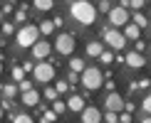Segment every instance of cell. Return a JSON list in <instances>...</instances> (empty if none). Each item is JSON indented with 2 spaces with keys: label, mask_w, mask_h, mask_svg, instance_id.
Listing matches in <instances>:
<instances>
[{
  "label": "cell",
  "mask_w": 151,
  "mask_h": 123,
  "mask_svg": "<svg viewBox=\"0 0 151 123\" xmlns=\"http://www.w3.org/2000/svg\"><path fill=\"white\" fill-rule=\"evenodd\" d=\"M70 15H72V20H77L79 25H92L97 20V8H94L89 0H74L70 5Z\"/></svg>",
  "instance_id": "cell-1"
},
{
  "label": "cell",
  "mask_w": 151,
  "mask_h": 123,
  "mask_svg": "<svg viewBox=\"0 0 151 123\" xmlns=\"http://www.w3.org/2000/svg\"><path fill=\"white\" fill-rule=\"evenodd\" d=\"M40 27H35V25H22L20 30H17V35H15V42H17V47H35L37 42H40Z\"/></svg>",
  "instance_id": "cell-2"
},
{
  "label": "cell",
  "mask_w": 151,
  "mask_h": 123,
  "mask_svg": "<svg viewBox=\"0 0 151 123\" xmlns=\"http://www.w3.org/2000/svg\"><path fill=\"white\" fill-rule=\"evenodd\" d=\"M102 84H104V76H102V71H99L97 66H87V69L82 71V86H84L87 91H97Z\"/></svg>",
  "instance_id": "cell-3"
},
{
  "label": "cell",
  "mask_w": 151,
  "mask_h": 123,
  "mask_svg": "<svg viewBox=\"0 0 151 123\" xmlns=\"http://www.w3.org/2000/svg\"><path fill=\"white\" fill-rule=\"evenodd\" d=\"M32 76H35V81H40V84H50L55 79V66L50 64V62H40V64L35 66Z\"/></svg>",
  "instance_id": "cell-4"
},
{
  "label": "cell",
  "mask_w": 151,
  "mask_h": 123,
  "mask_svg": "<svg viewBox=\"0 0 151 123\" xmlns=\"http://www.w3.org/2000/svg\"><path fill=\"white\" fill-rule=\"evenodd\" d=\"M104 42H106L111 49H116V52H119V49H124V45H127V37L119 32L116 27H106V30H104Z\"/></svg>",
  "instance_id": "cell-5"
},
{
  "label": "cell",
  "mask_w": 151,
  "mask_h": 123,
  "mask_svg": "<svg viewBox=\"0 0 151 123\" xmlns=\"http://www.w3.org/2000/svg\"><path fill=\"white\" fill-rule=\"evenodd\" d=\"M55 49H57L60 54H72L74 52V35H70V32H60L57 35V40H55Z\"/></svg>",
  "instance_id": "cell-6"
},
{
  "label": "cell",
  "mask_w": 151,
  "mask_h": 123,
  "mask_svg": "<svg viewBox=\"0 0 151 123\" xmlns=\"http://www.w3.org/2000/svg\"><path fill=\"white\" fill-rule=\"evenodd\" d=\"M127 22H131V17H129V10L127 8H111V12H109V25L111 27H124Z\"/></svg>",
  "instance_id": "cell-7"
},
{
  "label": "cell",
  "mask_w": 151,
  "mask_h": 123,
  "mask_svg": "<svg viewBox=\"0 0 151 123\" xmlns=\"http://www.w3.org/2000/svg\"><path fill=\"white\" fill-rule=\"evenodd\" d=\"M104 106L109 108V111H116V113H122L124 108H127V103H124V98L116 94V91H109L106 94V98H104Z\"/></svg>",
  "instance_id": "cell-8"
},
{
  "label": "cell",
  "mask_w": 151,
  "mask_h": 123,
  "mask_svg": "<svg viewBox=\"0 0 151 123\" xmlns=\"http://www.w3.org/2000/svg\"><path fill=\"white\" fill-rule=\"evenodd\" d=\"M30 49H32V59H47L50 52H52V47H50L47 40H40L35 47H30Z\"/></svg>",
  "instance_id": "cell-9"
},
{
  "label": "cell",
  "mask_w": 151,
  "mask_h": 123,
  "mask_svg": "<svg viewBox=\"0 0 151 123\" xmlns=\"http://www.w3.org/2000/svg\"><path fill=\"white\" fill-rule=\"evenodd\" d=\"M82 123H99V121H104V116L99 113V108H94V106H84V111H82Z\"/></svg>",
  "instance_id": "cell-10"
},
{
  "label": "cell",
  "mask_w": 151,
  "mask_h": 123,
  "mask_svg": "<svg viewBox=\"0 0 151 123\" xmlns=\"http://www.w3.org/2000/svg\"><path fill=\"white\" fill-rule=\"evenodd\" d=\"M124 62H127V66H131V69H141V66L146 64V59H144L141 52H129L127 57H124Z\"/></svg>",
  "instance_id": "cell-11"
},
{
  "label": "cell",
  "mask_w": 151,
  "mask_h": 123,
  "mask_svg": "<svg viewBox=\"0 0 151 123\" xmlns=\"http://www.w3.org/2000/svg\"><path fill=\"white\" fill-rule=\"evenodd\" d=\"M40 103V94H37L35 89H30V91H22V106H27V108H32Z\"/></svg>",
  "instance_id": "cell-12"
},
{
  "label": "cell",
  "mask_w": 151,
  "mask_h": 123,
  "mask_svg": "<svg viewBox=\"0 0 151 123\" xmlns=\"http://www.w3.org/2000/svg\"><path fill=\"white\" fill-rule=\"evenodd\" d=\"M67 106H70V111H74V113H82V111H84V98L79 94H74V96L67 98Z\"/></svg>",
  "instance_id": "cell-13"
},
{
  "label": "cell",
  "mask_w": 151,
  "mask_h": 123,
  "mask_svg": "<svg viewBox=\"0 0 151 123\" xmlns=\"http://www.w3.org/2000/svg\"><path fill=\"white\" fill-rule=\"evenodd\" d=\"M139 35H141V27L136 22H127L124 25V37H127V40H139Z\"/></svg>",
  "instance_id": "cell-14"
},
{
  "label": "cell",
  "mask_w": 151,
  "mask_h": 123,
  "mask_svg": "<svg viewBox=\"0 0 151 123\" xmlns=\"http://www.w3.org/2000/svg\"><path fill=\"white\" fill-rule=\"evenodd\" d=\"M104 52V47H102V42H89V45H87V54H89V57H97L99 59V54Z\"/></svg>",
  "instance_id": "cell-15"
},
{
  "label": "cell",
  "mask_w": 151,
  "mask_h": 123,
  "mask_svg": "<svg viewBox=\"0 0 151 123\" xmlns=\"http://www.w3.org/2000/svg\"><path fill=\"white\" fill-rule=\"evenodd\" d=\"M70 69H72V71H79V74H82V71L87 69L84 59H79V57H72V59H70Z\"/></svg>",
  "instance_id": "cell-16"
},
{
  "label": "cell",
  "mask_w": 151,
  "mask_h": 123,
  "mask_svg": "<svg viewBox=\"0 0 151 123\" xmlns=\"http://www.w3.org/2000/svg\"><path fill=\"white\" fill-rule=\"evenodd\" d=\"M25 74H27V71H25V66H12L10 76H12V81H17V84H20L22 79H25Z\"/></svg>",
  "instance_id": "cell-17"
},
{
  "label": "cell",
  "mask_w": 151,
  "mask_h": 123,
  "mask_svg": "<svg viewBox=\"0 0 151 123\" xmlns=\"http://www.w3.org/2000/svg\"><path fill=\"white\" fill-rule=\"evenodd\" d=\"M35 8L40 12H47V10L55 8V0H35Z\"/></svg>",
  "instance_id": "cell-18"
},
{
  "label": "cell",
  "mask_w": 151,
  "mask_h": 123,
  "mask_svg": "<svg viewBox=\"0 0 151 123\" xmlns=\"http://www.w3.org/2000/svg\"><path fill=\"white\" fill-rule=\"evenodd\" d=\"M131 22H136L139 27H149V20H146V15H144L141 10H136V12H134V17H131Z\"/></svg>",
  "instance_id": "cell-19"
},
{
  "label": "cell",
  "mask_w": 151,
  "mask_h": 123,
  "mask_svg": "<svg viewBox=\"0 0 151 123\" xmlns=\"http://www.w3.org/2000/svg\"><path fill=\"white\" fill-rule=\"evenodd\" d=\"M57 116H60V113H57L55 108H52V111H42L40 121H42V123H52V121H57Z\"/></svg>",
  "instance_id": "cell-20"
},
{
  "label": "cell",
  "mask_w": 151,
  "mask_h": 123,
  "mask_svg": "<svg viewBox=\"0 0 151 123\" xmlns=\"http://www.w3.org/2000/svg\"><path fill=\"white\" fill-rule=\"evenodd\" d=\"M40 32L50 37V35L55 32V22H50V20H42V22H40Z\"/></svg>",
  "instance_id": "cell-21"
},
{
  "label": "cell",
  "mask_w": 151,
  "mask_h": 123,
  "mask_svg": "<svg viewBox=\"0 0 151 123\" xmlns=\"http://www.w3.org/2000/svg\"><path fill=\"white\" fill-rule=\"evenodd\" d=\"M17 89H20V86H15V84H5L3 86V96L5 98H12V96L17 94Z\"/></svg>",
  "instance_id": "cell-22"
},
{
  "label": "cell",
  "mask_w": 151,
  "mask_h": 123,
  "mask_svg": "<svg viewBox=\"0 0 151 123\" xmlns=\"http://www.w3.org/2000/svg\"><path fill=\"white\" fill-rule=\"evenodd\" d=\"M104 121H106V123H119V113H116V111H109V108H106Z\"/></svg>",
  "instance_id": "cell-23"
},
{
  "label": "cell",
  "mask_w": 151,
  "mask_h": 123,
  "mask_svg": "<svg viewBox=\"0 0 151 123\" xmlns=\"http://www.w3.org/2000/svg\"><path fill=\"white\" fill-rule=\"evenodd\" d=\"M52 108L57 111V113H65L70 106H67V101H60V98H57V101H52Z\"/></svg>",
  "instance_id": "cell-24"
},
{
  "label": "cell",
  "mask_w": 151,
  "mask_h": 123,
  "mask_svg": "<svg viewBox=\"0 0 151 123\" xmlns=\"http://www.w3.org/2000/svg\"><path fill=\"white\" fill-rule=\"evenodd\" d=\"M57 96H60L57 89H52V86H47V89H45V98H50V101H57Z\"/></svg>",
  "instance_id": "cell-25"
},
{
  "label": "cell",
  "mask_w": 151,
  "mask_h": 123,
  "mask_svg": "<svg viewBox=\"0 0 151 123\" xmlns=\"http://www.w3.org/2000/svg\"><path fill=\"white\" fill-rule=\"evenodd\" d=\"M99 62H102V64H111V62H114V54H111V52H106V49H104V52L99 54Z\"/></svg>",
  "instance_id": "cell-26"
},
{
  "label": "cell",
  "mask_w": 151,
  "mask_h": 123,
  "mask_svg": "<svg viewBox=\"0 0 151 123\" xmlns=\"http://www.w3.org/2000/svg\"><path fill=\"white\" fill-rule=\"evenodd\" d=\"M141 108H144V113H151V91L146 96H144V101H141Z\"/></svg>",
  "instance_id": "cell-27"
},
{
  "label": "cell",
  "mask_w": 151,
  "mask_h": 123,
  "mask_svg": "<svg viewBox=\"0 0 151 123\" xmlns=\"http://www.w3.org/2000/svg\"><path fill=\"white\" fill-rule=\"evenodd\" d=\"M10 121H15V123H30V121H32V118H30L27 113H17V116H12Z\"/></svg>",
  "instance_id": "cell-28"
},
{
  "label": "cell",
  "mask_w": 151,
  "mask_h": 123,
  "mask_svg": "<svg viewBox=\"0 0 151 123\" xmlns=\"http://www.w3.org/2000/svg\"><path fill=\"white\" fill-rule=\"evenodd\" d=\"M99 12H106V15H109L111 12V5H109V0H99V8H97Z\"/></svg>",
  "instance_id": "cell-29"
},
{
  "label": "cell",
  "mask_w": 151,
  "mask_h": 123,
  "mask_svg": "<svg viewBox=\"0 0 151 123\" xmlns=\"http://www.w3.org/2000/svg\"><path fill=\"white\" fill-rule=\"evenodd\" d=\"M55 89H57L60 94H67V91H70V81H57V84H55Z\"/></svg>",
  "instance_id": "cell-30"
},
{
  "label": "cell",
  "mask_w": 151,
  "mask_h": 123,
  "mask_svg": "<svg viewBox=\"0 0 151 123\" xmlns=\"http://www.w3.org/2000/svg\"><path fill=\"white\" fill-rule=\"evenodd\" d=\"M67 79H70V84H77V81H82V74H79V71H72V69H70Z\"/></svg>",
  "instance_id": "cell-31"
},
{
  "label": "cell",
  "mask_w": 151,
  "mask_h": 123,
  "mask_svg": "<svg viewBox=\"0 0 151 123\" xmlns=\"http://www.w3.org/2000/svg\"><path fill=\"white\" fill-rule=\"evenodd\" d=\"M144 3H146V0H129V8H131V10H141Z\"/></svg>",
  "instance_id": "cell-32"
},
{
  "label": "cell",
  "mask_w": 151,
  "mask_h": 123,
  "mask_svg": "<svg viewBox=\"0 0 151 123\" xmlns=\"http://www.w3.org/2000/svg\"><path fill=\"white\" fill-rule=\"evenodd\" d=\"M15 20H17V22H25V20H27V12H25V8H20V10L15 12Z\"/></svg>",
  "instance_id": "cell-33"
},
{
  "label": "cell",
  "mask_w": 151,
  "mask_h": 123,
  "mask_svg": "<svg viewBox=\"0 0 151 123\" xmlns=\"http://www.w3.org/2000/svg\"><path fill=\"white\" fill-rule=\"evenodd\" d=\"M12 32H15V30H12V25H10V22H3V37H10Z\"/></svg>",
  "instance_id": "cell-34"
},
{
  "label": "cell",
  "mask_w": 151,
  "mask_h": 123,
  "mask_svg": "<svg viewBox=\"0 0 151 123\" xmlns=\"http://www.w3.org/2000/svg\"><path fill=\"white\" fill-rule=\"evenodd\" d=\"M17 86H20V91H30V89H32V81H27V79H22V81L17 84Z\"/></svg>",
  "instance_id": "cell-35"
},
{
  "label": "cell",
  "mask_w": 151,
  "mask_h": 123,
  "mask_svg": "<svg viewBox=\"0 0 151 123\" xmlns=\"http://www.w3.org/2000/svg\"><path fill=\"white\" fill-rule=\"evenodd\" d=\"M119 121H122V123H129V121H131V111H124V113H119Z\"/></svg>",
  "instance_id": "cell-36"
},
{
  "label": "cell",
  "mask_w": 151,
  "mask_h": 123,
  "mask_svg": "<svg viewBox=\"0 0 151 123\" xmlns=\"http://www.w3.org/2000/svg\"><path fill=\"white\" fill-rule=\"evenodd\" d=\"M149 86H151V79H141V81H139V89L141 91H149Z\"/></svg>",
  "instance_id": "cell-37"
},
{
  "label": "cell",
  "mask_w": 151,
  "mask_h": 123,
  "mask_svg": "<svg viewBox=\"0 0 151 123\" xmlns=\"http://www.w3.org/2000/svg\"><path fill=\"white\" fill-rule=\"evenodd\" d=\"M22 66H25V71H27V74H30V71H35V66H37V64H32V62H25V64H22Z\"/></svg>",
  "instance_id": "cell-38"
},
{
  "label": "cell",
  "mask_w": 151,
  "mask_h": 123,
  "mask_svg": "<svg viewBox=\"0 0 151 123\" xmlns=\"http://www.w3.org/2000/svg\"><path fill=\"white\" fill-rule=\"evenodd\" d=\"M52 22H55V27H62V25H65V20H62V17H55Z\"/></svg>",
  "instance_id": "cell-39"
},
{
  "label": "cell",
  "mask_w": 151,
  "mask_h": 123,
  "mask_svg": "<svg viewBox=\"0 0 151 123\" xmlns=\"http://www.w3.org/2000/svg\"><path fill=\"white\" fill-rule=\"evenodd\" d=\"M8 15H10V3L3 5V17H8Z\"/></svg>",
  "instance_id": "cell-40"
},
{
  "label": "cell",
  "mask_w": 151,
  "mask_h": 123,
  "mask_svg": "<svg viewBox=\"0 0 151 123\" xmlns=\"http://www.w3.org/2000/svg\"><path fill=\"white\" fill-rule=\"evenodd\" d=\"M139 89V81H129V91H136Z\"/></svg>",
  "instance_id": "cell-41"
},
{
  "label": "cell",
  "mask_w": 151,
  "mask_h": 123,
  "mask_svg": "<svg viewBox=\"0 0 151 123\" xmlns=\"http://www.w3.org/2000/svg\"><path fill=\"white\" fill-rule=\"evenodd\" d=\"M141 123H151V113H144V118H139Z\"/></svg>",
  "instance_id": "cell-42"
},
{
  "label": "cell",
  "mask_w": 151,
  "mask_h": 123,
  "mask_svg": "<svg viewBox=\"0 0 151 123\" xmlns=\"http://www.w3.org/2000/svg\"><path fill=\"white\" fill-rule=\"evenodd\" d=\"M149 27H151V20H149Z\"/></svg>",
  "instance_id": "cell-43"
},
{
  "label": "cell",
  "mask_w": 151,
  "mask_h": 123,
  "mask_svg": "<svg viewBox=\"0 0 151 123\" xmlns=\"http://www.w3.org/2000/svg\"><path fill=\"white\" fill-rule=\"evenodd\" d=\"M10 3H15V0H10Z\"/></svg>",
  "instance_id": "cell-44"
}]
</instances>
